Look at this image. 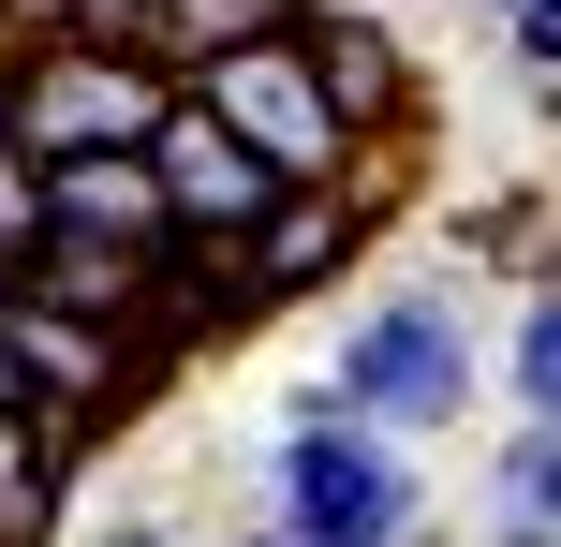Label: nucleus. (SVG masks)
<instances>
[{"label": "nucleus", "mask_w": 561, "mask_h": 547, "mask_svg": "<svg viewBox=\"0 0 561 547\" xmlns=\"http://www.w3.org/2000/svg\"><path fill=\"white\" fill-rule=\"evenodd\" d=\"M178 104V75L118 30H15V163H104V148H148V118Z\"/></svg>", "instance_id": "nucleus-1"}, {"label": "nucleus", "mask_w": 561, "mask_h": 547, "mask_svg": "<svg viewBox=\"0 0 561 547\" xmlns=\"http://www.w3.org/2000/svg\"><path fill=\"white\" fill-rule=\"evenodd\" d=\"M280 518L266 533H296V547H428V489H414V459H399L385 430H355V414L310 385L296 400V430H280Z\"/></svg>", "instance_id": "nucleus-2"}, {"label": "nucleus", "mask_w": 561, "mask_h": 547, "mask_svg": "<svg viewBox=\"0 0 561 547\" xmlns=\"http://www.w3.org/2000/svg\"><path fill=\"white\" fill-rule=\"evenodd\" d=\"M325 400L355 414V430H444V414H473V326H458V296L444 282H399V296H369L355 311V341H340V371H325Z\"/></svg>", "instance_id": "nucleus-3"}, {"label": "nucleus", "mask_w": 561, "mask_h": 547, "mask_svg": "<svg viewBox=\"0 0 561 547\" xmlns=\"http://www.w3.org/2000/svg\"><path fill=\"white\" fill-rule=\"evenodd\" d=\"M193 104L222 118L237 148H252L280 193H325V178H355V148L325 134V104H310V75H296V45H280V30H266V45H237V59H207Z\"/></svg>", "instance_id": "nucleus-4"}, {"label": "nucleus", "mask_w": 561, "mask_h": 547, "mask_svg": "<svg viewBox=\"0 0 561 547\" xmlns=\"http://www.w3.org/2000/svg\"><path fill=\"white\" fill-rule=\"evenodd\" d=\"M280 45H296L310 104H325V134L355 148V163L414 134V59H399V30H385V15H340V0H296V15H280Z\"/></svg>", "instance_id": "nucleus-5"}, {"label": "nucleus", "mask_w": 561, "mask_h": 547, "mask_svg": "<svg viewBox=\"0 0 561 547\" xmlns=\"http://www.w3.org/2000/svg\"><path fill=\"white\" fill-rule=\"evenodd\" d=\"M148 193H163V223L193 237V252H222V237H252L266 207H280V178H266L252 148H237L222 118L193 104V89H178V104L148 118Z\"/></svg>", "instance_id": "nucleus-6"}, {"label": "nucleus", "mask_w": 561, "mask_h": 547, "mask_svg": "<svg viewBox=\"0 0 561 547\" xmlns=\"http://www.w3.org/2000/svg\"><path fill=\"white\" fill-rule=\"evenodd\" d=\"M163 252H178V237H163ZM163 252H134V237H89V223H30L15 296H45V311H75V326H118V341H148Z\"/></svg>", "instance_id": "nucleus-7"}, {"label": "nucleus", "mask_w": 561, "mask_h": 547, "mask_svg": "<svg viewBox=\"0 0 561 547\" xmlns=\"http://www.w3.org/2000/svg\"><path fill=\"white\" fill-rule=\"evenodd\" d=\"M45 178V223H89V237H134V252H163V193H148V148H104V163H30Z\"/></svg>", "instance_id": "nucleus-8"}, {"label": "nucleus", "mask_w": 561, "mask_h": 547, "mask_svg": "<svg viewBox=\"0 0 561 547\" xmlns=\"http://www.w3.org/2000/svg\"><path fill=\"white\" fill-rule=\"evenodd\" d=\"M59 489H75V444H59L45 414H0V547H45Z\"/></svg>", "instance_id": "nucleus-9"}, {"label": "nucleus", "mask_w": 561, "mask_h": 547, "mask_svg": "<svg viewBox=\"0 0 561 547\" xmlns=\"http://www.w3.org/2000/svg\"><path fill=\"white\" fill-rule=\"evenodd\" d=\"M503 547H561V430H517L503 459V518H488Z\"/></svg>", "instance_id": "nucleus-10"}, {"label": "nucleus", "mask_w": 561, "mask_h": 547, "mask_svg": "<svg viewBox=\"0 0 561 547\" xmlns=\"http://www.w3.org/2000/svg\"><path fill=\"white\" fill-rule=\"evenodd\" d=\"M503 385H517V430H561V311H547V296L517 311V355H503Z\"/></svg>", "instance_id": "nucleus-11"}, {"label": "nucleus", "mask_w": 561, "mask_h": 547, "mask_svg": "<svg viewBox=\"0 0 561 547\" xmlns=\"http://www.w3.org/2000/svg\"><path fill=\"white\" fill-rule=\"evenodd\" d=\"M30 223H45V178H30L15 148H0V252H30Z\"/></svg>", "instance_id": "nucleus-12"}, {"label": "nucleus", "mask_w": 561, "mask_h": 547, "mask_svg": "<svg viewBox=\"0 0 561 547\" xmlns=\"http://www.w3.org/2000/svg\"><path fill=\"white\" fill-rule=\"evenodd\" d=\"M517 59H533V75H561V0H517Z\"/></svg>", "instance_id": "nucleus-13"}, {"label": "nucleus", "mask_w": 561, "mask_h": 547, "mask_svg": "<svg viewBox=\"0 0 561 547\" xmlns=\"http://www.w3.org/2000/svg\"><path fill=\"white\" fill-rule=\"evenodd\" d=\"M0 148H15V30H0Z\"/></svg>", "instance_id": "nucleus-14"}, {"label": "nucleus", "mask_w": 561, "mask_h": 547, "mask_svg": "<svg viewBox=\"0 0 561 547\" xmlns=\"http://www.w3.org/2000/svg\"><path fill=\"white\" fill-rule=\"evenodd\" d=\"M0 414H30V400H15V355H0Z\"/></svg>", "instance_id": "nucleus-15"}, {"label": "nucleus", "mask_w": 561, "mask_h": 547, "mask_svg": "<svg viewBox=\"0 0 561 547\" xmlns=\"http://www.w3.org/2000/svg\"><path fill=\"white\" fill-rule=\"evenodd\" d=\"M0 296H15V252H0Z\"/></svg>", "instance_id": "nucleus-16"}, {"label": "nucleus", "mask_w": 561, "mask_h": 547, "mask_svg": "<svg viewBox=\"0 0 561 547\" xmlns=\"http://www.w3.org/2000/svg\"><path fill=\"white\" fill-rule=\"evenodd\" d=\"M252 547H296V533H252Z\"/></svg>", "instance_id": "nucleus-17"}, {"label": "nucleus", "mask_w": 561, "mask_h": 547, "mask_svg": "<svg viewBox=\"0 0 561 547\" xmlns=\"http://www.w3.org/2000/svg\"><path fill=\"white\" fill-rule=\"evenodd\" d=\"M134 547H148V533H134Z\"/></svg>", "instance_id": "nucleus-18"}]
</instances>
